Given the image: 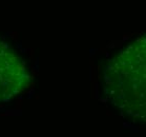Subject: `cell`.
<instances>
[{
    "label": "cell",
    "mask_w": 146,
    "mask_h": 137,
    "mask_svg": "<svg viewBox=\"0 0 146 137\" xmlns=\"http://www.w3.org/2000/svg\"><path fill=\"white\" fill-rule=\"evenodd\" d=\"M102 86L106 99L124 118L146 124V34L108 59Z\"/></svg>",
    "instance_id": "obj_1"
},
{
    "label": "cell",
    "mask_w": 146,
    "mask_h": 137,
    "mask_svg": "<svg viewBox=\"0 0 146 137\" xmlns=\"http://www.w3.org/2000/svg\"><path fill=\"white\" fill-rule=\"evenodd\" d=\"M31 76L23 59L0 38V104L11 101L29 87Z\"/></svg>",
    "instance_id": "obj_2"
}]
</instances>
